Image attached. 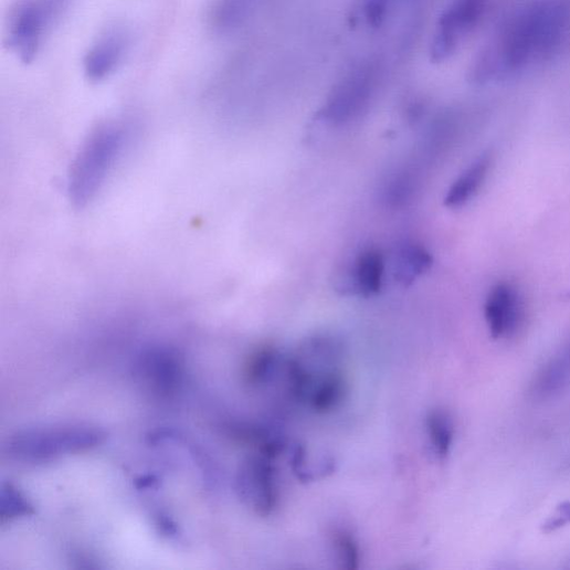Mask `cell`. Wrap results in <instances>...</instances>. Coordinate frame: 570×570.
<instances>
[{
    "instance_id": "cell-1",
    "label": "cell",
    "mask_w": 570,
    "mask_h": 570,
    "mask_svg": "<svg viewBox=\"0 0 570 570\" xmlns=\"http://www.w3.org/2000/svg\"><path fill=\"white\" fill-rule=\"evenodd\" d=\"M124 137L123 126L110 122L86 139L70 173L68 193L75 205L84 207L95 198L119 157Z\"/></svg>"
},
{
    "instance_id": "cell-2",
    "label": "cell",
    "mask_w": 570,
    "mask_h": 570,
    "mask_svg": "<svg viewBox=\"0 0 570 570\" xmlns=\"http://www.w3.org/2000/svg\"><path fill=\"white\" fill-rule=\"evenodd\" d=\"M104 440L105 433L96 426L63 424L19 432L6 448L18 461L42 463L93 450Z\"/></svg>"
},
{
    "instance_id": "cell-3",
    "label": "cell",
    "mask_w": 570,
    "mask_h": 570,
    "mask_svg": "<svg viewBox=\"0 0 570 570\" xmlns=\"http://www.w3.org/2000/svg\"><path fill=\"white\" fill-rule=\"evenodd\" d=\"M67 3L68 0H19L10 13L7 44L21 62L36 60Z\"/></svg>"
},
{
    "instance_id": "cell-4",
    "label": "cell",
    "mask_w": 570,
    "mask_h": 570,
    "mask_svg": "<svg viewBox=\"0 0 570 570\" xmlns=\"http://www.w3.org/2000/svg\"><path fill=\"white\" fill-rule=\"evenodd\" d=\"M379 65L374 61L355 64L335 86L321 114L334 124L357 118L369 105L379 80Z\"/></svg>"
},
{
    "instance_id": "cell-5",
    "label": "cell",
    "mask_w": 570,
    "mask_h": 570,
    "mask_svg": "<svg viewBox=\"0 0 570 570\" xmlns=\"http://www.w3.org/2000/svg\"><path fill=\"white\" fill-rule=\"evenodd\" d=\"M134 374L142 389L156 398L171 399L182 389L184 359L169 346H151L141 350L134 362Z\"/></svg>"
},
{
    "instance_id": "cell-6",
    "label": "cell",
    "mask_w": 570,
    "mask_h": 570,
    "mask_svg": "<svg viewBox=\"0 0 570 570\" xmlns=\"http://www.w3.org/2000/svg\"><path fill=\"white\" fill-rule=\"evenodd\" d=\"M274 460L256 452L242 462L236 474L239 498L245 507L262 518L273 515L279 503Z\"/></svg>"
},
{
    "instance_id": "cell-7",
    "label": "cell",
    "mask_w": 570,
    "mask_h": 570,
    "mask_svg": "<svg viewBox=\"0 0 570 570\" xmlns=\"http://www.w3.org/2000/svg\"><path fill=\"white\" fill-rule=\"evenodd\" d=\"M488 0H453L443 13L432 44V60L436 63L451 59L463 38L478 25Z\"/></svg>"
},
{
    "instance_id": "cell-8",
    "label": "cell",
    "mask_w": 570,
    "mask_h": 570,
    "mask_svg": "<svg viewBox=\"0 0 570 570\" xmlns=\"http://www.w3.org/2000/svg\"><path fill=\"white\" fill-rule=\"evenodd\" d=\"M131 44L129 31L122 25L107 28L91 45L84 59V73L91 82L112 76L125 62Z\"/></svg>"
},
{
    "instance_id": "cell-9",
    "label": "cell",
    "mask_w": 570,
    "mask_h": 570,
    "mask_svg": "<svg viewBox=\"0 0 570 570\" xmlns=\"http://www.w3.org/2000/svg\"><path fill=\"white\" fill-rule=\"evenodd\" d=\"M530 9L535 25V59L549 60L562 44L570 24V2L540 0Z\"/></svg>"
},
{
    "instance_id": "cell-10",
    "label": "cell",
    "mask_w": 570,
    "mask_h": 570,
    "mask_svg": "<svg viewBox=\"0 0 570 570\" xmlns=\"http://www.w3.org/2000/svg\"><path fill=\"white\" fill-rule=\"evenodd\" d=\"M525 313L521 298L508 283H499L490 292L486 306L485 318L495 339L514 336L521 327Z\"/></svg>"
},
{
    "instance_id": "cell-11",
    "label": "cell",
    "mask_w": 570,
    "mask_h": 570,
    "mask_svg": "<svg viewBox=\"0 0 570 570\" xmlns=\"http://www.w3.org/2000/svg\"><path fill=\"white\" fill-rule=\"evenodd\" d=\"M260 3V0H214L210 13L211 28L221 36H229L241 31Z\"/></svg>"
},
{
    "instance_id": "cell-12",
    "label": "cell",
    "mask_w": 570,
    "mask_h": 570,
    "mask_svg": "<svg viewBox=\"0 0 570 570\" xmlns=\"http://www.w3.org/2000/svg\"><path fill=\"white\" fill-rule=\"evenodd\" d=\"M383 274L384 258L381 252L374 249L362 252L352 266L350 278L352 292L365 298L379 294Z\"/></svg>"
},
{
    "instance_id": "cell-13",
    "label": "cell",
    "mask_w": 570,
    "mask_h": 570,
    "mask_svg": "<svg viewBox=\"0 0 570 570\" xmlns=\"http://www.w3.org/2000/svg\"><path fill=\"white\" fill-rule=\"evenodd\" d=\"M434 258L428 250L414 242L403 243L394 257L393 274L397 282L410 285L433 266Z\"/></svg>"
},
{
    "instance_id": "cell-14",
    "label": "cell",
    "mask_w": 570,
    "mask_h": 570,
    "mask_svg": "<svg viewBox=\"0 0 570 570\" xmlns=\"http://www.w3.org/2000/svg\"><path fill=\"white\" fill-rule=\"evenodd\" d=\"M490 168V157L485 156L471 166L452 186L445 205L458 209L469 202L483 186Z\"/></svg>"
},
{
    "instance_id": "cell-15",
    "label": "cell",
    "mask_w": 570,
    "mask_h": 570,
    "mask_svg": "<svg viewBox=\"0 0 570 570\" xmlns=\"http://www.w3.org/2000/svg\"><path fill=\"white\" fill-rule=\"evenodd\" d=\"M283 360L284 357L272 346L255 349L245 362V382L254 388L262 387L281 369Z\"/></svg>"
},
{
    "instance_id": "cell-16",
    "label": "cell",
    "mask_w": 570,
    "mask_h": 570,
    "mask_svg": "<svg viewBox=\"0 0 570 570\" xmlns=\"http://www.w3.org/2000/svg\"><path fill=\"white\" fill-rule=\"evenodd\" d=\"M425 431L433 454L439 460L446 458L455 439V425L451 414L442 409L431 411L425 418Z\"/></svg>"
},
{
    "instance_id": "cell-17",
    "label": "cell",
    "mask_w": 570,
    "mask_h": 570,
    "mask_svg": "<svg viewBox=\"0 0 570 570\" xmlns=\"http://www.w3.org/2000/svg\"><path fill=\"white\" fill-rule=\"evenodd\" d=\"M570 383V346L551 359L535 380V392L551 395Z\"/></svg>"
},
{
    "instance_id": "cell-18",
    "label": "cell",
    "mask_w": 570,
    "mask_h": 570,
    "mask_svg": "<svg viewBox=\"0 0 570 570\" xmlns=\"http://www.w3.org/2000/svg\"><path fill=\"white\" fill-rule=\"evenodd\" d=\"M35 513L32 503L11 483H4L0 492V521L6 524Z\"/></svg>"
},
{
    "instance_id": "cell-19",
    "label": "cell",
    "mask_w": 570,
    "mask_h": 570,
    "mask_svg": "<svg viewBox=\"0 0 570 570\" xmlns=\"http://www.w3.org/2000/svg\"><path fill=\"white\" fill-rule=\"evenodd\" d=\"M500 60L495 43L484 48L474 60L468 78L474 85L482 86L495 78H499Z\"/></svg>"
},
{
    "instance_id": "cell-20",
    "label": "cell",
    "mask_w": 570,
    "mask_h": 570,
    "mask_svg": "<svg viewBox=\"0 0 570 570\" xmlns=\"http://www.w3.org/2000/svg\"><path fill=\"white\" fill-rule=\"evenodd\" d=\"M331 542L340 568L356 570L360 567V547L351 532L337 529L331 535Z\"/></svg>"
},
{
    "instance_id": "cell-21",
    "label": "cell",
    "mask_w": 570,
    "mask_h": 570,
    "mask_svg": "<svg viewBox=\"0 0 570 570\" xmlns=\"http://www.w3.org/2000/svg\"><path fill=\"white\" fill-rule=\"evenodd\" d=\"M398 0H365V18L373 28H380L387 20Z\"/></svg>"
}]
</instances>
